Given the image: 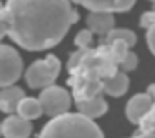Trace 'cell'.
Segmentation results:
<instances>
[{
    "label": "cell",
    "mask_w": 155,
    "mask_h": 138,
    "mask_svg": "<svg viewBox=\"0 0 155 138\" xmlns=\"http://www.w3.org/2000/svg\"><path fill=\"white\" fill-rule=\"evenodd\" d=\"M8 35L28 51H44L57 45L79 20L69 0H8Z\"/></svg>",
    "instance_id": "1"
},
{
    "label": "cell",
    "mask_w": 155,
    "mask_h": 138,
    "mask_svg": "<svg viewBox=\"0 0 155 138\" xmlns=\"http://www.w3.org/2000/svg\"><path fill=\"white\" fill-rule=\"evenodd\" d=\"M106 62H115L110 44L77 49L75 53H71L68 60V84L73 91L75 102L90 100L102 93V65Z\"/></svg>",
    "instance_id": "2"
},
{
    "label": "cell",
    "mask_w": 155,
    "mask_h": 138,
    "mask_svg": "<svg viewBox=\"0 0 155 138\" xmlns=\"http://www.w3.org/2000/svg\"><path fill=\"white\" fill-rule=\"evenodd\" d=\"M38 138H104V134L93 120L79 113H64L51 118Z\"/></svg>",
    "instance_id": "3"
},
{
    "label": "cell",
    "mask_w": 155,
    "mask_h": 138,
    "mask_svg": "<svg viewBox=\"0 0 155 138\" xmlns=\"http://www.w3.org/2000/svg\"><path fill=\"white\" fill-rule=\"evenodd\" d=\"M60 73V60L55 55H48L42 60L33 62L26 69V82L31 89H44L53 86Z\"/></svg>",
    "instance_id": "4"
},
{
    "label": "cell",
    "mask_w": 155,
    "mask_h": 138,
    "mask_svg": "<svg viewBox=\"0 0 155 138\" xmlns=\"http://www.w3.org/2000/svg\"><path fill=\"white\" fill-rule=\"evenodd\" d=\"M38 102H40V107H42V114H48L49 118H55V116H60V114L69 111L71 95L64 87L49 86V87L42 89Z\"/></svg>",
    "instance_id": "5"
},
{
    "label": "cell",
    "mask_w": 155,
    "mask_h": 138,
    "mask_svg": "<svg viewBox=\"0 0 155 138\" xmlns=\"http://www.w3.org/2000/svg\"><path fill=\"white\" fill-rule=\"evenodd\" d=\"M22 56L17 49L0 44V89L13 86L22 77Z\"/></svg>",
    "instance_id": "6"
},
{
    "label": "cell",
    "mask_w": 155,
    "mask_h": 138,
    "mask_svg": "<svg viewBox=\"0 0 155 138\" xmlns=\"http://www.w3.org/2000/svg\"><path fill=\"white\" fill-rule=\"evenodd\" d=\"M0 131L6 138H29L33 133V125L29 120H24L17 114H8V118L0 124Z\"/></svg>",
    "instance_id": "7"
},
{
    "label": "cell",
    "mask_w": 155,
    "mask_h": 138,
    "mask_svg": "<svg viewBox=\"0 0 155 138\" xmlns=\"http://www.w3.org/2000/svg\"><path fill=\"white\" fill-rule=\"evenodd\" d=\"M151 109H153V96L148 93H140V95H135L133 98H130V102L126 105V116L130 122L139 124L140 118L144 114H148Z\"/></svg>",
    "instance_id": "8"
},
{
    "label": "cell",
    "mask_w": 155,
    "mask_h": 138,
    "mask_svg": "<svg viewBox=\"0 0 155 138\" xmlns=\"http://www.w3.org/2000/svg\"><path fill=\"white\" fill-rule=\"evenodd\" d=\"M86 22H88V29L97 35H106L108 31L115 27L113 13H108V11H91Z\"/></svg>",
    "instance_id": "9"
},
{
    "label": "cell",
    "mask_w": 155,
    "mask_h": 138,
    "mask_svg": "<svg viewBox=\"0 0 155 138\" xmlns=\"http://www.w3.org/2000/svg\"><path fill=\"white\" fill-rule=\"evenodd\" d=\"M75 104H77V109H79V114H82L90 120L99 118L108 111V102L102 98V95L93 96L90 100H77Z\"/></svg>",
    "instance_id": "10"
},
{
    "label": "cell",
    "mask_w": 155,
    "mask_h": 138,
    "mask_svg": "<svg viewBox=\"0 0 155 138\" xmlns=\"http://www.w3.org/2000/svg\"><path fill=\"white\" fill-rule=\"evenodd\" d=\"M22 98H24V91L20 87H17V86L2 87L0 89V111L6 114H13Z\"/></svg>",
    "instance_id": "11"
},
{
    "label": "cell",
    "mask_w": 155,
    "mask_h": 138,
    "mask_svg": "<svg viewBox=\"0 0 155 138\" xmlns=\"http://www.w3.org/2000/svg\"><path fill=\"white\" fill-rule=\"evenodd\" d=\"M130 87V78L126 73L122 71H117L115 75H111L110 78H104L102 80V93L110 95V96H122Z\"/></svg>",
    "instance_id": "12"
},
{
    "label": "cell",
    "mask_w": 155,
    "mask_h": 138,
    "mask_svg": "<svg viewBox=\"0 0 155 138\" xmlns=\"http://www.w3.org/2000/svg\"><path fill=\"white\" fill-rule=\"evenodd\" d=\"M15 113H17V116H20L24 120H35V118L42 116V107H40L38 98H28V96H24L18 102Z\"/></svg>",
    "instance_id": "13"
},
{
    "label": "cell",
    "mask_w": 155,
    "mask_h": 138,
    "mask_svg": "<svg viewBox=\"0 0 155 138\" xmlns=\"http://www.w3.org/2000/svg\"><path fill=\"white\" fill-rule=\"evenodd\" d=\"M115 40L124 42L128 47H133V45L137 44V35H135L133 31H130V29H119V27H113L111 31H108V33L104 35L102 44H111V42H115Z\"/></svg>",
    "instance_id": "14"
},
{
    "label": "cell",
    "mask_w": 155,
    "mask_h": 138,
    "mask_svg": "<svg viewBox=\"0 0 155 138\" xmlns=\"http://www.w3.org/2000/svg\"><path fill=\"white\" fill-rule=\"evenodd\" d=\"M69 2H75V4H79V6H84L90 11H108V13H111L113 0H69Z\"/></svg>",
    "instance_id": "15"
},
{
    "label": "cell",
    "mask_w": 155,
    "mask_h": 138,
    "mask_svg": "<svg viewBox=\"0 0 155 138\" xmlns=\"http://www.w3.org/2000/svg\"><path fill=\"white\" fill-rule=\"evenodd\" d=\"M117 67H119V71H122V73H130V71H133V69L137 67V55H135L133 51H128L126 56L117 64Z\"/></svg>",
    "instance_id": "16"
},
{
    "label": "cell",
    "mask_w": 155,
    "mask_h": 138,
    "mask_svg": "<svg viewBox=\"0 0 155 138\" xmlns=\"http://www.w3.org/2000/svg\"><path fill=\"white\" fill-rule=\"evenodd\" d=\"M91 42H93V33L90 29H82V31L77 33V36H75V45L79 47V49L91 47Z\"/></svg>",
    "instance_id": "17"
},
{
    "label": "cell",
    "mask_w": 155,
    "mask_h": 138,
    "mask_svg": "<svg viewBox=\"0 0 155 138\" xmlns=\"http://www.w3.org/2000/svg\"><path fill=\"white\" fill-rule=\"evenodd\" d=\"M110 47H111V56H113L115 64H119V62L126 56V53L130 51V47H128L124 42H119V40L111 42V44H110Z\"/></svg>",
    "instance_id": "18"
},
{
    "label": "cell",
    "mask_w": 155,
    "mask_h": 138,
    "mask_svg": "<svg viewBox=\"0 0 155 138\" xmlns=\"http://www.w3.org/2000/svg\"><path fill=\"white\" fill-rule=\"evenodd\" d=\"M137 0H113L111 4V13H124V11H130L133 6H135Z\"/></svg>",
    "instance_id": "19"
},
{
    "label": "cell",
    "mask_w": 155,
    "mask_h": 138,
    "mask_svg": "<svg viewBox=\"0 0 155 138\" xmlns=\"http://www.w3.org/2000/svg\"><path fill=\"white\" fill-rule=\"evenodd\" d=\"M155 114H153V109L148 113V114H144L142 118H140V122H139V125H140V133H153V125H155Z\"/></svg>",
    "instance_id": "20"
},
{
    "label": "cell",
    "mask_w": 155,
    "mask_h": 138,
    "mask_svg": "<svg viewBox=\"0 0 155 138\" xmlns=\"http://www.w3.org/2000/svg\"><path fill=\"white\" fill-rule=\"evenodd\" d=\"M8 31H9V15L2 8V9H0V38L8 36Z\"/></svg>",
    "instance_id": "21"
},
{
    "label": "cell",
    "mask_w": 155,
    "mask_h": 138,
    "mask_svg": "<svg viewBox=\"0 0 155 138\" xmlns=\"http://www.w3.org/2000/svg\"><path fill=\"white\" fill-rule=\"evenodd\" d=\"M140 27H144V29L155 27V13L153 11H148L140 17Z\"/></svg>",
    "instance_id": "22"
},
{
    "label": "cell",
    "mask_w": 155,
    "mask_h": 138,
    "mask_svg": "<svg viewBox=\"0 0 155 138\" xmlns=\"http://www.w3.org/2000/svg\"><path fill=\"white\" fill-rule=\"evenodd\" d=\"M153 33H155V27H150L148 29V47L151 53H155V47H153Z\"/></svg>",
    "instance_id": "23"
},
{
    "label": "cell",
    "mask_w": 155,
    "mask_h": 138,
    "mask_svg": "<svg viewBox=\"0 0 155 138\" xmlns=\"http://www.w3.org/2000/svg\"><path fill=\"white\" fill-rule=\"evenodd\" d=\"M131 138H153V133H137Z\"/></svg>",
    "instance_id": "24"
},
{
    "label": "cell",
    "mask_w": 155,
    "mask_h": 138,
    "mask_svg": "<svg viewBox=\"0 0 155 138\" xmlns=\"http://www.w3.org/2000/svg\"><path fill=\"white\" fill-rule=\"evenodd\" d=\"M2 8H4V4H2V2H0V9H2Z\"/></svg>",
    "instance_id": "25"
},
{
    "label": "cell",
    "mask_w": 155,
    "mask_h": 138,
    "mask_svg": "<svg viewBox=\"0 0 155 138\" xmlns=\"http://www.w3.org/2000/svg\"><path fill=\"white\" fill-rule=\"evenodd\" d=\"M0 136H2V131H0Z\"/></svg>",
    "instance_id": "26"
}]
</instances>
